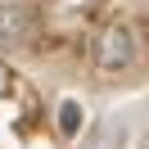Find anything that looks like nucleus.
<instances>
[{
	"label": "nucleus",
	"instance_id": "1",
	"mask_svg": "<svg viewBox=\"0 0 149 149\" xmlns=\"http://www.w3.org/2000/svg\"><path fill=\"white\" fill-rule=\"evenodd\" d=\"M136 32L127 27V23H113V27L100 32V41H95V68L100 72H122V68L136 63Z\"/></svg>",
	"mask_w": 149,
	"mask_h": 149
},
{
	"label": "nucleus",
	"instance_id": "2",
	"mask_svg": "<svg viewBox=\"0 0 149 149\" xmlns=\"http://www.w3.org/2000/svg\"><path fill=\"white\" fill-rule=\"evenodd\" d=\"M32 27L27 9H0V45H14V41H23Z\"/></svg>",
	"mask_w": 149,
	"mask_h": 149
},
{
	"label": "nucleus",
	"instance_id": "3",
	"mask_svg": "<svg viewBox=\"0 0 149 149\" xmlns=\"http://www.w3.org/2000/svg\"><path fill=\"white\" fill-rule=\"evenodd\" d=\"M81 127H86V109L77 100H63L59 104V136H77Z\"/></svg>",
	"mask_w": 149,
	"mask_h": 149
},
{
	"label": "nucleus",
	"instance_id": "4",
	"mask_svg": "<svg viewBox=\"0 0 149 149\" xmlns=\"http://www.w3.org/2000/svg\"><path fill=\"white\" fill-rule=\"evenodd\" d=\"M136 149H149V136H140V145H136Z\"/></svg>",
	"mask_w": 149,
	"mask_h": 149
}]
</instances>
